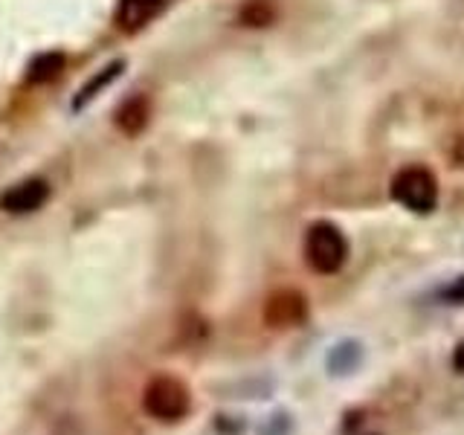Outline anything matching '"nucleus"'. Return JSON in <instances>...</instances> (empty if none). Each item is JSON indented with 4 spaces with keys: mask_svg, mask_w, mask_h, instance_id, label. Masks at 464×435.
I'll list each match as a JSON object with an SVG mask.
<instances>
[{
    "mask_svg": "<svg viewBox=\"0 0 464 435\" xmlns=\"http://www.w3.org/2000/svg\"><path fill=\"white\" fill-rule=\"evenodd\" d=\"M142 410L151 418L163 420V424H174L188 415L192 410V395H188V386L171 374H160L154 381H149L142 392Z\"/></svg>",
    "mask_w": 464,
    "mask_h": 435,
    "instance_id": "nucleus-1",
    "label": "nucleus"
},
{
    "mask_svg": "<svg viewBox=\"0 0 464 435\" xmlns=\"http://www.w3.org/2000/svg\"><path fill=\"white\" fill-rule=\"evenodd\" d=\"M345 258H348V241L340 227L319 221L308 229V236H304V261L311 265V270L323 276L340 273Z\"/></svg>",
    "mask_w": 464,
    "mask_h": 435,
    "instance_id": "nucleus-2",
    "label": "nucleus"
},
{
    "mask_svg": "<svg viewBox=\"0 0 464 435\" xmlns=\"http://www.w3.org/2000/svg\"><path fill=\"white\" fill-rule=\"evenodd\" d=\"M392 198L410 212L427 215L435 209V203H439V180H435L432 171H427L424 166L401 169L395 178H392Z\"/></svg>",
    "mask_w": 464,
    "mask_h": 435,
    "instance_id": "nucleus-3",
    "label": "nucleus"
},
{
    "mask_svg": "<svg viewBox=\"0 0 464 435\" xmlns=\"http://www.w3.org/2000/svg\"><path fill=\"white\" fill-rule=\"evenodd\" d=\"M308 319V299L299 290H276L265 304V323L270 328H296Z\"/></svg>",
    "mask_w": 464,
    "mask_h": 435,
    "instance_id": "nucleus-4",
    "label": "nucleus"
},
{
    "mask_svg": "<svg viewBox=\"0 0 464 435\" xmlns=\"http://www.w3.org/2000/svg\"><path fill=\"white\" fill-rule=\"evenodd\" d=\"M50 198V186L47 180L41 178H29L18 186L6 188L4 195H0V209L4 212H12V215H26V212H35L41 209L44 203Z\"/></svg>",
    "mask_w": 464,
    "mask_h": 435,
    "instance_id": "nucleus-5",
    "label": "nucleus"
},
{
    "mask_svg": "<svg viewBox=\"0 0 464 435\" xmlns=\"http://www.w3.org/2000/svg\"><path fill=\"white\" fill-rule=\"evenodd\" d=\"M149 116H151L149 102H145L142 96L128 99L125 105L116 111V128H120L122 134H128V137H137L140 130L149 125Z\"/></svg>",
    "mask_w": 464,
    "mask_h": 435,
    "instance_id": "nucleus-6",
    "label": "nucleus"
},
{
    "mask_svg": "<svg viewBox=\"0 0 464 435\" xmlns=\"http://www.w3.org/2000/svg\"><path fill=\"white\" fill-rule=\"evenodd\" d=\"M163 9V0H120V24L122 29H140Z\"/></svg>",
    "mask_w": 464,
    "mask_h": 435,
    "instance_id": "nucleus-7",
    "label": "nucleus"
},
{
    "mask_svg": "<svg viewBox=\"0 0 464 435\" xmlns=\"http://www.w3.org/2000/svg\"><path fill=\"white\" fill-rule=\"evenodd\" d=\"M62 67H64L62 53H44L35 58L33 67H29V82H50L53 76H58Z\"/></svg>",
    "mask_w": 464,
    "mask_h": 435,
    "instance_id": "nucleus-8",
    "label": "nucleus"
},
{
    "mask_svg": "<svg viewBox=\"0 0 464 435\" xmlns=\"http://www.w3.org/2000/svg\"><path fill=\"white\" fill-rule=\"evenodd\" d=\"M360 357H362L360 343H343V345H337V348H334V354H331V369H334V374H345V372L357 369Z\"/></svg>",
    "mask_w": 464,
    "mask_h": 435,
    "instance_id": "nucleus-9",
    "label": "nucleus"
},
{
    "mask_svg": "<svg viewBox=\"0 0 464 435\" xmlns=\"http://www.w3.org/2000/svg\"><path fill=\"white\" fill-rule=\"evenodd\" d=\"M120 72H122V62H116V64H111V67H105V70H102L99 72V76L91 82V84H84L82 87V91H79V99H76V108H82V102H91L99 91H102V87H105V84H111L116 76H120Z\"/></svg>",
    "mask_w": 464,
    "mask_h": 435,
    "instance_id": "nucleus-10",
    "label": "nucleus"
},
{
    "mask_svg": "<svg viewBox=\"0 0 464 435\" xmlns=\"http://www.w3.org/2000/svg\"><path fill=\"white\" fill-rule=\"evenodd\" d=\"M441 296H444L450 304H461V302H464V276H461V279H456L453 285H450Z\"/></svg>",
    "mask_w": 464,
    "mask_h": 435,
    "instance_id": "nucleus-11",
    "label": "nucleus"
},
{
    "mask_svg": "<svg viewBox=\"0 0 464 435\" xmlns=\"http://www.w3.org/2000/svg\"><path fill=\"white\" fill-rule=\"evenodd\" d=\"M453 369H456L459 374H464V340L456 345V352H453Z\"/></svg>",
    "mask_w": 464,
    "mask_h": 435,
    "instance_id": "nucleus-12",
    "label": "nucleus"
}]
</instances>
